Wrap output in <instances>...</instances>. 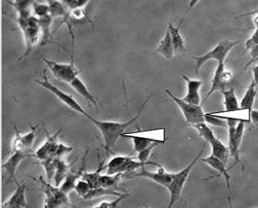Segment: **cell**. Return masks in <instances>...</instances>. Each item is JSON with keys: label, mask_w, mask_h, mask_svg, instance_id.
<instances>
[{"label": "cell", "mask_w": 258, "mask_h": 208, "mask_svg": "<svg viewBox=\"0 0 258 208\" xmlns=\"http://www.w3.org/2000/svg\"><path fill=\"white\" fill-rule=\"evenodd\" d=\"M151 97H152V95L149 97L145 102L141 104L140 109L139 110V112H137V114L128 121H126L125 123L113 122V121H101V120H97L91 115L88 116L87 119L95 125V127L99 130V132L102 134V139L104 141L103 148L106 151L107 155H109V153L112 150L116 149V144H117L118 139L120 137H123V135L125 133V130L128 128L129 126L134 123L135 121H137L139 119L146 104L150 102Z\"/></svg>", "instance_id": "6da1fadb"}, {"label": "cell", "mask_w": 258, "mask_h": 208, "mask_svg": "<svg viewBox=\"0 0 258 208\" xmlns=\"http://www.w3.org/2000/svg\"><path fill=\"white\" fill-rule=\"evenodd\" d=\"M14 21L21 29L25 43V52L20 57L21 60L27 57L34 49L41 45L42 32L37 19L34 16H16Z\"/></svg>", "instance_id": "7a4b0ae2"}, {"label": "cell", "mask_w": 258, "mask_h": 208, "mask_svg": "<svg viewBox=\"0 0 258 208\" xmlns=\"http://www.w3.org/2000/svg\"><path fill=\"white\" fill-rule=\"evenodd\" d=\"M204 149L205 147H203L199 151V154L195 157V159L190 162V164L186 166L184 169L178 171V172H173V178H172V182L167 188L168 192L170 193V202H169V204L167 205L166 208L173 207L174 204L177 203L178 201L181 200L182 192H183L185 183L188 180L189 175H190V173L193 170L195 165L201 159V156L203 154Z\"/></svg>", "instance_id": "3957f363"}, {"label": "cell", "mask_w": 258, "mask_h": 208, "mask_svg": "<svg viewBox=\"0 0 258 208\" xmlns=\"http://www.w3.org/2000/svg\"><path fill=\"white\" fill-rule=\"evenodd\" d=\"M34 182L40 184V190L44 194V205L46 208H64L70 205L69 194L62 191L58 186L52 184L47 180H44L43 176L33 178Z\"/></svg>", "instance_id": "277c9868"}, {"label": "cell", "mask_w": 258, "mask_h": 208, "mask_svg": "<svg viewBox=\"0 0 258 208\" xmlns=\"http://www.w3.org/2000/svg\"><path fill=\"white\" fill-rule=\"evenodd\" d=\"M242 43V41H231V40H221L215 47L211 49L210 52L199 56H194L193 60L196 63L195 74L199 75V70L210 60H215L218 64H225V60L231 50L236 45Z\"/></svg>", "instance_id": "5b68a950"}, {"label": "cell", "mask_w": 258, "mask_h": 208, "mask_svg": "<svg viewBox=\"0 0 258 208\" xmlns=\"http://www.w3.org/2000/svg\"><path fill=\"white\" fill-rule=\"evenodd\" d=\"M219 117L227 120L228 123V134H229V151H230V156L232 157L234 160V164L236 163H241L242 164V160L240 156V148L242 145L243 134H244V130H245V121H239L237 119H231V118L223 117L217 115Z\"/></svg>", "instance_id": "8992f818"}, {"label": "cell", "mask_w": 258, "mask_h": 208, "mask_svg": "<svg viewBox=\"0 0 258 208\" xmlns=\"http://www.w3.org/2000/svg\"><path fill=\"white\" fill-rule=\"evenodd\" d=\"M36 83L39 84L40 86H42L43 88H44L45 90L50 91L52 94H54V96L56 97L57 99H59V101L63 102L64 105L70 108L72 111L81 114L84 117L88 118V116L90 115L88 112L81 107V104L79 102L76 101L75 99L73 97L66 93L64 91L60 90L58 87L52 84L50 82V80L47 78V74H46V70H43V80H36Z\"/></svg>", "instance_id": "52a82bcc"}, {"label": "cell", "mask_w": 258, "mask_h": 208, "mask_svg": "<svg viewBox=\"0 0 258 208\" xmlns=\"http://www.w3.org/2000/svg\"><path fill=\"white\" fill-rule=\"evenodd\" d=\"M165 93L177 105L181 112L183 113V117L186 123L191 126L199 123H205V113L202 107L200 105H193L188 102H184L182 98L174 95L169 90H165Z\"/></svg>", "instance_id": "ba28073f"}, {"label": "cell", "mask_w": 258, "mask_h": 208, "mask_svg": "<svg viewBox=\"0 0 258 208\" xmlns=\"http://www.w3.org/2000/svg\"><path fill=\"white\" fill-rule=\"evenodd\" d=\"M43 61L49 70H51L52 74L55 77V79L66 83L70 84V82L77 77H79L80 74V71L74 65L73 54H71V62L70 64L58 63L55 61L48 60L47 58H43Z\"/></svg>", "instance_id": "9c48e42d"}, {"label": "cell", "mask_w": 258, "mask_h": 208, "mask_svg": "<svg viewBox=\"0 0 258 208\" xmlns=\"http://www.w3.org/2000/svg\"><path fill=\"white\" fill-rule=\"evenodd\" d=\"M159 131L160 130H150V131L138 130L134 133H124L123 137L131 139L133 142V149L135 152L140 153L155 142L161 143V144H163L165 142V139L159 138L158 136H154L155 133H158Z\"/></svg>", "instance_id": "30bf717a"}, {"label": "cell", "mask_w": 258, "mask_h": 208, "mask_svg": "<svg viewBox=\"0 0 258 208\" xmlns=\"http://www.w3.org/2000/svg\"><path fill=\"white\" fill-rule=\"evenodd\" d=\"M147 178L152 182H156L159 185L168 188L171 184L173 178V172H169L164 170L163 167H159L157 171H150L146 170L145 167L141 168L140 171H135L126 176V179L132 178Z\"/></svg>", "instance_id": "8fae6325"}, {"label": "cell", "mask_w": 258, "mask_h": 208, "mask_svg": "<svg viewBox=\"0 0 258 208\" xmlns=\"http://www.w3.org/2000/svg\"><path fill=\"white\" fill-rule=\"evenodd\" d=\"M32 151H11V155L6 160L5 162L2 165V169L5 171L6 179H7V183H10L11 182H15V173H16L17 169L22 163L23 160H26L27 158L33 157Z\"/></svg>", "instance_id": "7c38bea8"}, {"label": "cell", "mask_w": 258, "mask_h": 208, "mask_svg": "<svg viewBox=\"0 0 258 208\" xmlns=\"http://www.w3.org/2000/svg\"><path fill=\"white\" fill-rule=\"evenodd\" d=\"M44 130H45V133H46V140L33 153V157L39 160V161L48 160L51 158H55L56 151L58 150V147L60 145V142H58L57 138H58V135L62 131L61 129L54 134H50L46 129H44Z\"/></svg>", "instance_id": "4fadbf2b"}, {"label": "cell", "mask_w": 258, "mask_h": 208, "mask_svg": "<svg viewBox=\"0 0 258 208\" xmlns=\"http://www.w3.org/2000/svg\"><path fill=\"white\" fill-rule=\"evenodd\" d=\"M15 128V136L12 140L11 143V151H32V147L36 136H37V126L32 127V130L27 133L22 134L20 133V131L17 129L16 126H14Z\"/></svg>", "instance_id": "5bb4252c"}, {"label": "cell", "mask_w": 258, "mask_h": 208, "mask_svg": "<svg viewBox=\"0 0 258 208\" xmlns=\"http://www.w3.org/2000/svg\"><path fill=\"white\" fill-rule=\"evenodd\" d=\"M16 190L11 194V197L5 201L2 207L6 208H31L28 205L26 200L27 184L25 182H19L15 181Z\"/></svg>", "instance_id": "9a60e30c"}, {"label": "cell", "mask_w": 258, "mask_h": 208, "mask_svg": "<svg viewBox=\"0 0 258 208\" xmlns=\"http://www.w3.org/2000/svg\"><path fill=\"white\" fill-rule=\"evenodd\" d=\"M88 153H89V150H86V152L84 153V156L82 157V164H81V168H80L78 171H69L68 175H67L66 179H64V182H63L62 185L60 186V188L62 189V191L66 192V193L69 194L70 192L74 191L77 182L82 179L84 173L86 172L85 169H86Z\"/></svg>", "instance_id": "2e32d148"}, {"label": "cell", "mask_w": 258, "mask_h": 208, "mask_svg": "<svg viewBox=\"0 0 258 208\" xmlns=\"http://www.w3.org/2000/svg\"><path fill=\"white\" fill-rule=\"evenodd\" d=\"M196 3H197V1H193V4L190 5V8L186 11V13L184 14V17H183L182 20L178 23L177 26H174L172 23H170L168 25L167 29L170 31V33H171L172 44H173V48H174L175 53H183V52L185 51V42H184V39H183L182 34H181L180 30H181V27L183 25V22L185 20V17L187 15V13L191 10V8H193Z\"/></svg>", "instance_id": "e0dca14e"}, {"label": "cell", "mask_w": 258, "mask_h": 208, "mask_svg": "<svg viewBox=\"0 0 258 208\" xmlns=\"http://www.w3.org/2000/svg\"><path fill=\"white\" fill-rule=\"evenodd\" d=\"M182 78L185 80L186 86H187V92L186 95L182 98L184 102H188L193 105H200L201 98L199 91L202 87V80H194L189 78L188 76L182 75Z\"/></svg>", "instance_id": "ac0fdd59"}, {"label": "cell", "mask_w": 258, "mask_h": 208, "mask_svg": "<svg viewBox=\"0 0 258 208\" xmlns=\"http://www.w3.org/2000/svg\"><path fill=\"white\" fill-rule=\"evenodd\" d=\"M200 161L204 162L207 165L210 167L211 169H213L214 171H217L221 176L224 178L225 180L226 185L228 188V192L231 194V177L229 173V171L226 167V164H224L222 161L220 160H218L215 157H213L212 155L209 156V157H206V158H201Z\"/></svg>", "instance_id": "d6986e66"}, {"label": "cell", "mask_w": 258, "mask_h": 208, "mask_svg": "<svg viewBox=\"0 0 258 208\" xmlns=\"http://www.w3.org/2000/svg\"><path fill=\"white\" fill-rule=\"evenodd\" d=\"M70 85L79 95H81L83 99H85L87 102L92 103L95 107L101 106V102H99V99H97L96 97L89 91L85 83L80 79V77H77L76 79L72 80Z\"/></svg>", "instance_id": "ffe728a7"}, {"label": "cell", "mask_w": 258, "mask_h": 208, "mask_svg": "<svg viewBox=\"0 0 258 208\" xmlns=\"http://www.w3.org/2000/svg\"><path fill=\"white\" fill-rule=\"evenodd\" d=\"M225 64H218L217 67H216L214 75L211 80V84H210V91H208L207 95L205 96L204 100H203V103H204L209 98H210L214 92L216 91H223L227 90V84H225L222 80V72L225 70Z\"/></svg>", "instance_id": "44dd1931"}, {"label": "cell", "mask_w": 258, "mask_h": 208, "mask_svg": "<svg viewBox=\"0 0 258 208\" xmlns=\"http://www.w3.org/2000/svg\"><path fill=\"white\" fill-rule=\"evenodd\" d=\"M156 53H160L161 56H163L164 58L172 59L175 52L173 48V44H172V37H171V33L170 31L167 29L165 35L161 39V42L158 44L156 48Z\"/></svg>", "instance_id": "7402d4cb"}, {"label": "cell", "mask_w": 258, "mask_h": 208, "mask_svg": "<svg viewBox=\"0 0 258 208\" xmlns=\"http://www.w3.org/2000/svg\"><path fill=\"white\" fill-rule=\"evenodd\" d=\"M211 155L217 158L218 160L222 161L224 164H228L229 161V157H230V151L228 146L223 144L221 140L216 137L211 143Z\"/></svg>", "instance_id": "603a6c76"}, {"label": "cell", "mask_w": 258, "mask_h": 208, "mask_svg": "<svg viewBox=\"0 0 258 208\" xmlns=\"http://www.w3.org/2000/svg\"><path fill=\"white\" fill-rule=\"evenodd\" d=\"M39 25H40V29L42 32V43L40 46H43L46 45L51 42L52 39V24L54 22V19L49 16L43 17V18H40L37 19Z\"/></svg>", "instance_id": "cb8c5ba5"}, {"label": "cell", "mask_w": 258, "mask_h": 208, "mask_svg": "<svg viewBox=\"0 0 258 208\" xmlns=\"http://www.w3.org/2000/svg\"><path fill=\"white\" fill-rule=\"evenodd\" d=\"M221 93L224 99L223 104L225 108V112H236L241 109L234 88L227 89L225 91H221Z\"/></svg>", "instance_id": "d4e9b609"}, {"label": "cell", "mask_w": 258, "mask_h": 208, "mask_svg": "<svg viewBox=\"0 0 258 208\" xmlns=\"http://www.w3.org/2000/svg\"><path fill=\"white\" fill-rule=\"evenodd\" d=\"M98 163H99V165H98V169L96 171H92V172L86 171L82 177V180L86 181L92 188L101 187V185H100V178L102 175V171L105 169L104 161L101 160V157H100L99 153H98Z\"/></svg>", "instance_id": "484cf974"}, {"label": "cell", "mask_w": 258, "mask_h": 208, "mask_svg": "<svg viewBox=\"0 0 258 208\" xmlns=\"http://www.w3.org/2000/svg\"><path fill=\"white\" fill-rule=\"evenodd\" d=\"M258 92L256 90V84L252 80L251 84L249 85L247 90L245 91L244 95L242 97V101L240 102V107L243 110H249L252 111L255 102V98L257 96Z\"/></svg>", "instance_id": "4316f807"}, {"label": "cell", "mask_w": 258, "mask_h": 208, "mask_svg": "<svg viewBox=\"0 0 258 208\" xmlns=\"http://www.w3.org/2000/svg\"><path fill=\"white\" fill-rule=\"evenodd\" d=\"M74 162H72L71 164H68L64 161V159L55 158L56 169H55V174H54V185L55 186L60 187L62 185V183L64 182V179H66V177L68 175L69 171H70V167Z\"/></svg>", "instance_id": "83f0119b"}, {"label": "cell", "mask_w": 258, "mask_h": 208, "mask_svg": "<svg viewBox=\"0 0 258 208\" xmlns=\"http://www.w3.org/2000/svg\"><path fill=\"white\" fill-rule=\"evenodd\" d=\"M124 192H117L115 189L113 188H104V187H98V188H92L90 192H88L84 200H93L97 198L102 197V196H115L120 197L124 194Z\"/></svg>", "instance_id": "f1b7e54d"}, {"label": "cell", "mask_w": 258, "mask_h": 208, "mask_svg": "<svg viewBox=\"0 0 258 208\" xmlns=\"http://www.w3.org/2000/svg\"><path fill=\"white\" fill-rule=\"evenodd\" d=\"M126 173H117V174H102L100 178V185L104 188H116L120 182L126 179Z\"/></svg>", "instance_id": "f546056e"}, {"label": "cell", "mask_w": 258, "mask_h": 208, "mask_svg": "<svg viewBox=\"0 0 258 208\" xmlns=\"http://www.w3.org/2000/svg\"><path fill=\"white\" fill-rule=\"evenodd\" d=\"M192 127L197 131V133H199V136L204 139L205 141L209 144L216 138L215 133L206 123H196L192 125Z\"/></svg>", "instance_id": "4dcf8cb0"}, {"label": "cell", "mask_w": 258, "mask_h": 208, "mask_svg": "<svg viewBox=\"0 0 258 208\" xmlns=\"http://www.w3.org/2000/svg\"><path fill=\"white\" fill-rule=\"evenodd\" d=\"M32 14L36 19L49 16L50 15V7H49L48 2L42 3V2L32 1Z\"/></svg>", "instance_id": "1f68e13d"}, {"label": "cell", "mask_w": 258, "mask_h": 208, "mask_svg": "<svg viewBox=\"0 0 258 208\" xmlns=\"http://www.w3.org/2000/svg\"><path fill=\"white\" fill-rule=\"evenodd\" d=\"M40 163L43 165V169H44L45 173H46V180L49 182H52V181H54L55 169H56L55 158H51L48 160L40 161Z\"/></svg>", "instance_id": "d6a6232c"}, {"label": "cell", "mask_w": 258, "mask_h": 208, "mask_svg": "<svg viewBox=\"0 0 258 208\" xmlns=\"http://www.w3.org/2000/svg\"><path fill=\"white\" fill-rule=\"evenodd\" d=\"M205 123H209L212 126L222 127V128H226L228 126L227 121H224L223 119H221L219 116H217L216 114H212V113L205 114Z\"/></svg>", "instance_id": "836d02e7"}, {"label": "cell", "mask_w": 258, "mask_h": 208, "mask_svg": "<svg viewBox=\"0 0 258 208\" xmlns=\"http://www.w3.org/2000/svg\"><path fill=\"white\" fill-rule=\"evenodd\" d=\"M127 197H129V192H125L122 196L116 198L113 202H107V201H105V202H102V203L98 204V205L89 208H117L120 203L123 202L124 199H126ZM71 206L73 208H81L78 207V206H74V205H71Z\"/></svg>", "instance_id": "e575fe53"}, {"label": "cell", "mask_w": 258, "mask_h": 208, "mask_svg": "<svg viewBox=\"0 0 258 208\" xmlns=\"http://www.w3.org/2000/svg\"><path fill=\"white\" fill-rule=\"evenodd\" d=\"M91 189H92L91 185L86 181L81 179L79 182H77L74 191H75L78 196L84 199V197L88 194V192H90Z\"/></svg>", "instance_id": "d590c367"}, {"label": "cell", "mask_w": 258, "mask_h": 208, "mask_svg": "<svg viewBox=\"0 0 258 208\" xmlns=\"http://www.w3.org/2000/svg\"><path fill=\"white\" fill-rule=\"evenodd\" d=\"M159 145H161V143L155 142V143L151 145L149 148H147L146 150L141 151L140 153H138L137 160H139V161L142 162V163H146V164H147V163H151V162L148 161V160L150 159V157H151V153H152L153 150L156 148L157 146H159Z\"/></svg>", "instance_id": "8d00e7d4"}, {"label": "cell", "mask_w": 258, "mask_h": 208, "mask_svg": "<svg viewBox=\"0 0 258 208\" xmlns=\"http://www.w3.org/2000/svg\"><path fill=\"white\" fill-rule=\"evenodd\" d=\"M63 3L68 11H73L76 9L84 8L89 3L88 0H63Z\"/></svg>", "instance_id": "74e56055"}, {"label": "cell", "mask_w": 258, "mask_h": 208, "mask_svg": "<svg viewBox=\"0 0 258 208\" xmlns=\"http://www.w3.org/2000/svg\"><path fill=\"white\" fill-rule=\"evenodd\" d=\"M258 45V29H255V31L253 33V35L248 39L245 42V52L246 51H251L252 49L254 48Z\"/></svg>", "instance_id": "f35d334b"}, {"label": "cell", "mask_w": 258, "mask_h": 208, "mask_svg": "<svg viewBox=\"0 0 258 208\" xmlns=\"http://www.w3.org/2000/svg\"><path fill=\"white\" fill-rule=\"evenodd\" d=\"M72 150H73V148L69 147V146H67V145L63 144V143H61V142H60L58 150H57V151H56V154H55V158L64 159V156L68 155V154L70 153Z\"/></svg>", "instance_id": "ab89813d"}, {"label": "cell", "mask_w": 258, "mask_h": 208, "mask_svg": "<svg viewBox=\"0 0 258 208\" xmlns=\"http://www.w3.org/2000/svg\"><path fill=\"white\" fill-rule=\"evenodd\" d=\"M250 120L253 125L258 128V111L253 109L252 111H250Z\"/></svg>", "instance_id": "60d3db41"}, {"label": "cell", "mask_w": 258, "mask_h": 208, "mask_svg": "<svg viewBox=\"0 0 258 208\" xmlns=\"http://www.w3.org/2000/svg\"><path fill=\"white\" fill-rule=\"evenodd\" d=\"M253 14H255V15H257L258 14V8L256 10H254L253 11H251V12H248V13H245V14H243L242 16H247V15H253ZM240 16V17H242Z\"/></svg>", "instance_id": "b9f144b4"}, {"label": "cell", "mask_w": 258, "mask_h": 208, "mask_svg": "<svg viewBox=\"0 0 258 208\" xmlns=\"http://www.w3.org/2000/svg\"><path fill=\"white\" fill-rule=\"evenodd\" d=\"M256 90H257V92H258V83H257V84H256Z\"/></svg>", "instance_id": "7bdbcfd3"}, {"label": "cell", "mask_w": 258, "mask_h": 208, "mask_svg": "<svg viewBox=\"0 0 258 208\" xmlns=\"http://www.w3.org/2000/svg\"><path fill=\"white\" fill-rule=\"evenodd\" d=\"M254 62H258V58L256 59V60H255V61H254ZM254 62H253V63H254Z\"/></svg>", "instance_id": "ee69618b"}, {"label": "cell", "mask_w": 258, "mask_h": 208, "mask_svg": "<svg viewBox=\"0 0 258 208\" xmlns=\"http://www.w3.org/2000/svg\"><path fill=\"white\" fill-rule=\"evenodd\" d=\"M230 206H231V208H233L232 207V204H230Z\"/></svg>", "instance_id": "f6af8a7d"}, {"label": "cell", "mask_w": 258, "mask_h": 208, "mask_svg": "<svg viewBox=\"0 0 258 208\" xmlns=\"http://www.w3.org/2000/svg\"><path fill=\"white\" fill-rule=\"evenodd\" d=\"M145 208H150V207H148V206H146V207H145Z\"/></svg>", "instance_id": "bcb514c9"}, {"label": "cell", "mask_w": 258, "mask_h": 208, "mask_svg": "<svg viewBox=\"0 0 258 208\" xmlns=\"http://www.w3.org/2000/svg\"><path fill=\"white\" fill-rule=\"evenodd\" d=\"M43 208H46V207H45V206H43Z\"/></svg>", "instance_id": "7dc6e473"}]
</instances>
